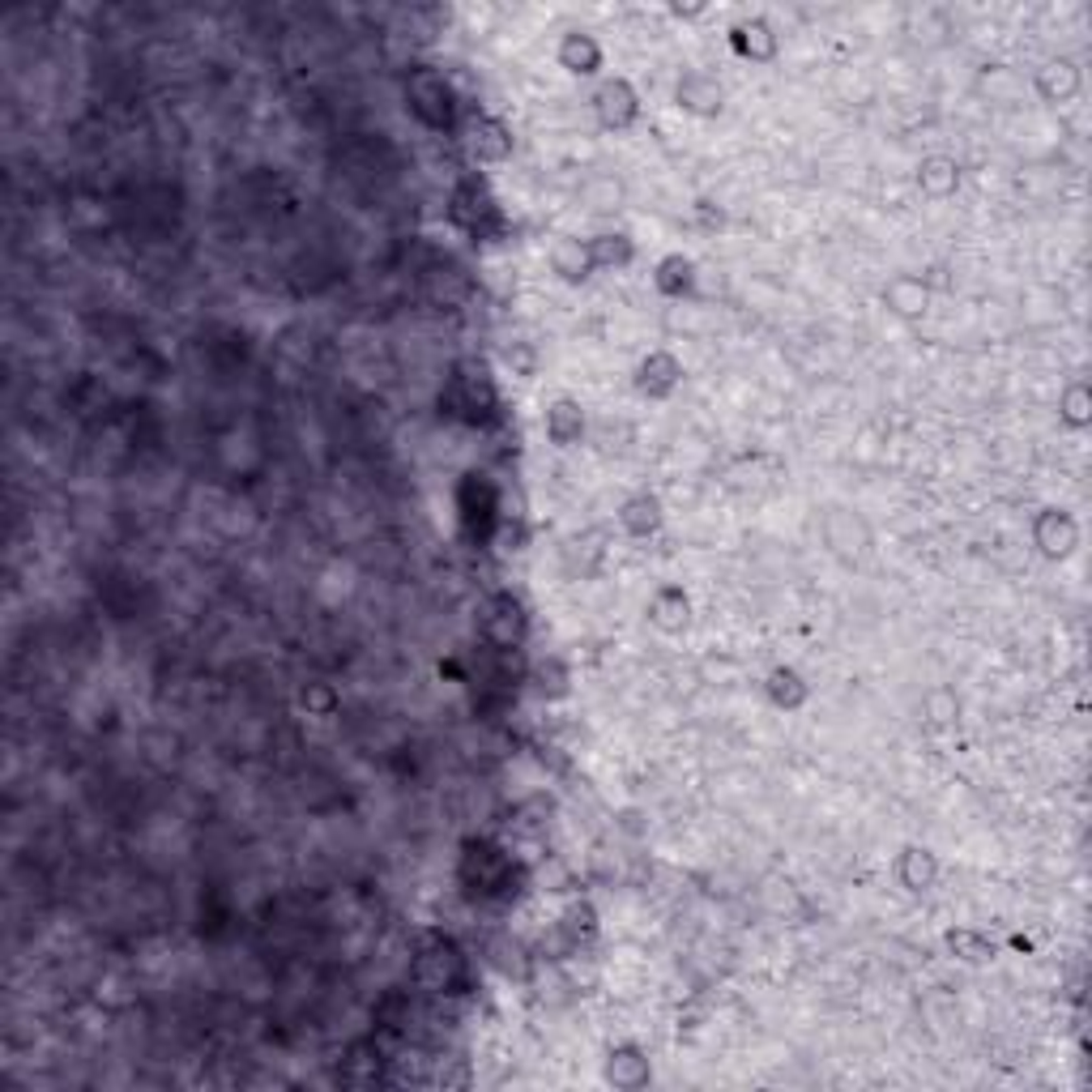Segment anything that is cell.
Returning a JSON list of instances; mask_svg holds the SVG:
<instances>
[{"instance_id": "obj_1", "label": "cell", "mask_w": 1092, "mask_h": 1092, "mask_svg": "<svg viewBox=\"0 0 1092 1092\" xmlns=\"http://www.w3.org/2000/svg\"><path fill=\"white\" fill-rule=\"evenodd\" d=\"M611 1080L623 1083V1088H636V1083L649 1080V1063H645V1058H636V1049H623L619 1058L611 1054Z\"/></svg>"}]
</instances>
